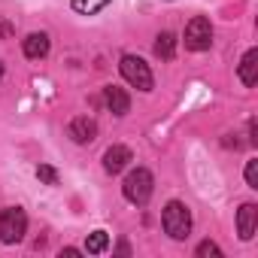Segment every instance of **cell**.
Listing matches in <instances>:
<instances>
[{"label": "cell", "instance_id": "cell-4", "mask_svg": "<svg viewBox=\"0 0 258 258\" xmlns=\"http://www.w3.org/2000/svg\"><path fill=\"white\" fill-rule=\"evenodd\" d=\"M118 70H121V76L127 82H131L134 88H140V91H152L155 88V79H152L149 64L143 58H137V55H124L121 64H118Z\"/></svg>", "mask_w": 258, "mask_h": 258}, {"label": "cell", "instance_id": "cell-11", "mask_svg": "<svg viewBox=\"0 0 258 258\" xmlns=\"http://www.w3.org/2000/svg\"><path fill=\"white\" fill-rule=\"evenodd\" d=\"M240 79H243V85H255L258 82V49H249L246 55H243V61H240Z\"/></svg>", "mask_w": 258, "mask_h": 258}, {"label": "cell", "instance_id": "cell-9", "mask_svg": "<svg viewBox=\"0 0 258 258\" xmlns=\"http://www.w3.org/2000/svg\"><path fill=\"white\" fill-rule=\"evenodd\" d=\"M103 103H106V109L112 115H124L127 109H131V97H127V91L118 88V85H106L103 88Z\"/></svg>", "mask_w": 258, "mask_h": 258}, {"label": "cell", "instance_id": "cell-1", "mask_svg": "<svg viewBox=\"0 0 258 258\" xmlns=\"http://www.w3.org/2000/svg\"><path fill=\"white\" fill-rule=\"evenodd\" d=\"M161 225L170 240H185L191 234V210L182 201H170L161 213Z\"/></svg>", "mask_w": 258, "mask_h": 258}, {"label": "cell", "instance_id": "cell-10", "mask_svg": "<svg viewBox=\"0 0 258 258\" xmlns=\"http://www.w3.org/2000/svg\"><path fill=\"white\" fill-rule=\"evenodd\" d=\"M49 49H52V43H49L46 34H28V37L22 40V52H25V58H31V61L46 58Z\"/></svg>", "mask_w": 258, "mask_h": 258}, {"label": "cell", "instance_id": "cell-8", "mask_svg": "<svg viewBox=\"0 0 258 258\" xmlns=\"http://www.w3.org/2000/svg\"><path fill=\"white\" fill-rule=\"evenodd\" d=\"M131 149L127 146H109L106 152H103V170L106 173H121L127 164H131Z\"/></svg>", "mask_w": 258, "mask_h": 258}, {"label": "cell", "instance_id": "cell-16", "mask_svg": "<svg viewBox=\"0 0 258 258\" xmlns=\"http://www.w3.org/2000/svg\"><path fill=\"white\" fill-rule=\"evenodd\" d=\"M195 255H198V258H207V255H216V258H219V255H222V249H219L213 240H204V243L195 249Z\"/></svg>", "mask_w": 258, "mask_h": 258}, {"label": "cell", "instance_id": "cell-3", "mask_svg": "<svg viewBox=\"0 0 258 258\" xmlns=\"http://www.w3.org/2000/svg\"><path fill=\"white\" fill-rule=\"evenodd\" d=\"M25 231H28V216L22 207H7L0 213V243L13 246L25 237Z\"/></svg>", "mask_w": 258, "mask_h": 258}, {"label": "cell", "instance_id": "cell-6", "mask_svg": "<svg viewBox=\"0 0 258 258\" xmlns=\"http://www.w3.org/2000/svg\"><path fill=\"white\" fill-rule=\"evenodd\" d=\"M67 134L73 137V143L85 146V143H91V140L97 137V121L88 118V115H76V118L70 121V127H67Z\"/></svg>", "mask_w": 258, "mask_h": 258}, {"label": "cell", "instance_id": "cell-14", "mask_svg": "<svg viewBox=\"0 0 258 258\" xmlns=\"http://www.w3.org/2000/svg\"><path fill=\"white\" fill-rule=\"evenodd\" d=\"M106 4H109V0H73V10L82 13V16H94V13H100Z\"/></svg>", "mask_w": 258, "mask_h": 258}, {"label": "cell", "instance_id": "cell-19", "mask_svg": "<svg viewBox=\"0 0 258 258\" xmlns=\"http://www.w3.org/2000/svg\"><path fill=\"white\" fill-rule=\"evenodd\" d=\"M0 79H4V64H0Z\"/></svg>", "mask_w": 258, "mask_h": 258}, {"label": "cell", "instance_id": "cell-13", "mask_svg": "<svg viewBox=\"0 0 258 258\" xmlns=\"http://www.w3.org/2000/svg\"><path fill=\"white\" fill-rule=\"evenodd\" d=\"M106 246H109V234L106 231H94L85 240V252L88 255H100V252H106Z\"/></svg>", "mask_w": 258, "mask_h": 258}, {"label": "cell", "instance_id": "cell-18", "mask_svg": "<svg viewBox=\"0 0 258 258\" xmlns=\"http://www.w3.org/2000/svg\"><path fill=\"white\" fill-rule=\"evenodd\" d=\"M10 34H13V28H10V25L4 22V25H0V37H10Z\"/></svg>", "mask_w": 258, "mask_h": 258}, {"label": "cell", "instance_id": "cell-2", "mask_svg": "<svg viewBox=\"0 0 258 258\" xmlns=\"http://www.w3.org/2000/svg\"><path fill=\"white\" fill-rule=\"evenodd\" d=\"M152 191H155V179H152V173L146 167L131 170V173L124 176V182H121V195L131 204H137V207H146L149 198H152Z\"/></svg>", "mask_w": 258, "mask_h": 258}, {"label": "cell", "instance_id": "cell-17", "mask_svg": "<svg viewBox=\"0 0 258 258\" xmlns=\"http://www.w3.org/2000/svg\"><path fill=\"white\" fill-rule=\"evenodd\" d=\"M246 182H249V188H258V161L255 158L246 161Z\"/></svg>", "mask_w": 258, "mask_h": 258}, {"label": "cell", "instance_id": "cell-15", "mask_svg": "<svg viewBox=\"0 0 258 258\" xmlns=\"http://www.w3.org/2000/svg\"><path fill=\"white\" fill-rule=\"evenodd\" d=\"M37 179H40L43 185H58V170L49 167V164H40V167H37Z\"/></svg>", "mask_w": 258, "mask_h": 258}, {"label": "cell", "instance_id": "cell-12", "mask_svg": "<svg viewBox=\"0 0 258 258\" xmlns=\"http://www.w3.org/2000/svg\"><path fill=\"white\" fill-rule=\"evenodd\" d=\"M155 55H158L161 61H170V58L176 55V37H173L170 31H164V34L155 37Z\"/></svg>", "mask_w": 258, "mask_h": 258}, {"label": "cell", "instance_id": "cell-7", "mask_svg": "<svg viewBox=\"0 0 258 258\" xmlns=\"http://www.w3.org/2000/svg\"><path fill=\"white\" fill-rule=\"evenodd\" d=\"M255 228H258V207L255 204H243L237 210V234H240V240H252Z\"/></svg>", "mask_w": 258, "mask_h": 258}, {"label": "cell", "instance_id": "cell-5", "mask_svg": "<svg viewBox=\"0 0 258 258\" xmlns=\"http://www.w3.org/2000/svg\"><path fill=\"white\" fill-rule=\"evenodd\" d=\"M210 46H213V25H210V19L195 16V19L185 25V49H191V52H207Z\"/></svg>", "mask_w": 258, "mask_h": 258}]
</instances>
